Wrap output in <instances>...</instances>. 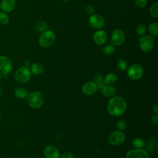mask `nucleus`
I'll return each mask as SVG.
<instances>
[{
  "label": "nucleus",
  "mask_w": 158,
  "mask_h": 158,
  "mask_svg": "<svg viewBox=\"0 0 158 158\" xmlns=\"http://www.w3.org/2000/svg\"><path fill=\"white\" fill-rule=\"evenodd\" d=\"M146 31V27L144 24L143 23H140L138 25V26L136 28V32L137 35L139 36H143L145 33Z\"/></svg>",
  "instance_id": "obj_25"
},
{
  "label": "nucleus",
  "mask_w": 158,
  "mask_h": 158,
  "mask_svg": "<svg viewBox=\"0 0 158 158\" xmlns=\"http://www.w3.org/2000/svg\"><path fill=\"white\" fill-rule=\"evenodd\" d=\"M110 39L113 46H120L125 42V33L120 29H115L112 32Z\"/></svg>",
  "instance_id": "obj_9"
},
{
  "label": "nucleus",
  "mask_w": 158,
  "mask_h": 158,
  "mask_svg": "<svg viewBox=\"0 0 158 158\" xmlns=\"http://www.w3.org/2000/svg\"><path fill=\"white\" fill-rule=\"evenodd\" d=\"M125 139V134L121 131H115L109 136V143L114 146H118L123 143Z\"/></svg>",
  "instance_id": "obj_7"
},
{
  "label": "nucleus",
  "mask_w": 158,
  "mask_h": 158,
  "mask_svg": "<svg viewBox=\"0 0 158 158\" xmlns=\"http://www.w3.org/2000/svg\"><path fill=\"white\" fill-rule=\"evenodd\" d=\"M1 77H2V76H1V74H0V80H1Z\"/></svg>",
  "instance_id": "obj_38"
},
{
  "label": "nucleus",
  "mask_w": 158,
  "mask_h": 158,
  "mask_svg": "<svg viewBox=\"0 0 158 158\" xmlns=\"http://www.w3.org/2000/svg\"><path fill=\"white\" fill-rule=\"evenodd\" d=\"M15 96L17 98L20 99H25L27 96V91L23 88H17L14 91Z\"/></svg>",
  "instance_id": "obj_19"
},
{
  "label": "nucleus",
  "mask_w": 158,
  "mask_h": 158,
  "mask_svg": "<svg viewBox=\"0 0 158 158\" xmlns=\"http://www.w3.org/2000/svg\"><path fill=\"white\" fill-rule=\"evenodd\" d=\"M56 40V35L54 33L49 30H46L41 34L38 43L43 48H48L51 46Z\"/></svg>",
  "instance_id": "obj_3"
},
{
  "label": "nucleus",
  "mask_w": 158,
  "mask_h": 158,
  "mask_svg": "<svg viewBox=\"0 0 158 158\" xmlns=\"http://www.w3.org/2000/svg\"><path fill=\"white\" fill-rule=\"evenodd\" d=\"M93 39L94 42L98 45L104 44L107 39V33L103 30H98L96 31L93 36Z\"/></svg>",
  "instance_id": "obj_13"
},
{
  "label": "nucleus",
  "mask_w": 158,
  "mask_h": 158,
  "mask_svg": "<svg viewBox=\"0 0 158 158\" xmlns=\"http://www.w3.org/2000/svg\"><path fill=\"white\" fill-rule=\"evenodd\" d=\"M89 23L93 28L100 29L104 27L105 22L104 18L101 15L98 14H93L92 15H90L89 18Z\"/></svg>",
  "instance_id": "obj_10"
},
{
  "label": "nucleus",
  "mask_w": 158,
  "mask_h": 158,
  "mask_svg": "<svg viewBox=\"0 0 158 158\" xmlns=\"http://www.w3.org/2000/svg\"><path fill=\"white\" fill-rule=\"evenodd\" d=\"M9 22V17L5 12H0V23L2 25H7Z\"/></svg>",
  "instance_id": "obj_26"
},
{
  "label": "nucleus",
  "mask_w": 158,
  "mask_h": 158,
  "mask_svg": "<svg viewBox=\"0 0 158 158\" xmlns=\"http://www.w3.org/2000/svg\"><path fill=\"white\" fill-rule=\"evenodd\" d=\"M150 14L151 15L155 18L158 17V3L155 2L151 5L150 7Z\"/></svg>",
  "instance_id": "obj_24"
},
{
  "label": "nucleus",
  "mask_w": 158,
  "mask_h": 158,
  "mask_svg": "<svg viewBox=\"0 0 158 158\" xmlns=\"http://www.w3.org/2000/svg\"><path fill=\"white\" fill-rule=\"evenodd\" d=\"M125 99L118 96H112L107 104V111L113 117H118L123 114L127 110Z\"/></svg>",
  "instance_id": "obj_1"
},
{
  "label": "nucleus",
  "mask_w": 158,
  "mask_h": 158,
  "mask_svg": "<svg viewBox=\"0 0 158 158\" xmlns=\"http://www.w3.org/2000/svg\"><path fill=\"white\" fill-rule=\"evenodd\" d=\"M148 30L152 36L157 37L158 36V23L156 22L150 23L148 26Z\"/></svg>",
  "instance_id": "obj_20"
},
{
  "label": "nucleus",
  "mask_w": 158,
  "mask_h": 158,
  "mask_svg": "<svg viewBox=\"0 0 158 158\" xmlns=\"http://www.w3.org/2000/svg\"><path fill=\"white\" fill-rule=\"evenodd\" d=\"M143 67L138 64L131 65L127 70L128 77L133 81L139 80L143 75Z\"/></svg>",
  "instance_id": "obj_5"
},
{
  "label": "nucleus",
  "mask_w": 158,
  "mask_h": 158,
  "mask_svg": "<svg viewBox=\"0 0 158 158\" xmlns=\"http://www.w3.org/2000/svg\"><path fill=\"white\" fill-rule=\"evenodd\" d=\"M31 65V62L28 60H26L25 62H24V66L25 67H28Z\"/></svg>",
  "instance_id": "obj_35"
},
{
  "label": "nucleus",
  "mask_w": 158,
  "mask_h": 158,
  "mask_svg": "<svg viewBox=\"0 0 158 158\" xmlns=\"http://www.w3.org/2000/svg\"><path fill=\"white\" fill-rule=\"evenodd\" d=\"M61 1H65V2H66V1H70V0H61Z\"/></svg>",
  "instance_id": "obj_37"
},
{
  "label": "nucleus",
  "mask_w": 158,
  "mask_h": 158,
  "mask_svg": "<svg viewBox=\"0 0 158 158\" xmlns=\"http://www.w3.org/2000/svg\"><path fill=\"white\" fill-rule=\"evenodd\" d=\"M93 81L94 83H96L97 85L102 83L104 81L102 75H101V74H96L93 78Z\"/></svg>",
  "instance_id": "obj_29"
},
{
  "label": "nucleus",
  "mask_w": 158,
  "mask_h": 158,
  "mask_svg": "<svg viewBox=\"0 0 158 158\" xmlns=\"http://www.w3.org/2000/svg\"><path fill=\"white\" fill-rule=\"evenodd\" d=\"M12 69L11 59L6 56H0V72L4 75L10 73Z\"/></svg>",
  "instance_id": "obj_8"
},
{
  "label": "nucleus",
  "mask_w": 158,
  "mask_h": 158,
  "mask_svg": "<svg viewBox=\"0 0 158 158\" xmlns=\"http://www.w3.org/2000/svg\"><path fill=\"white\" fill-rule=\"evenodd\" d=\"M132 144L135 148L140 149L143 148V147L144 146V141L142 138H136L133 140Z\"/></svg>",
  "instance_id": "obj_23"
},
{
  "label": "nucleus",
  "mask_w": 158,
  "mask_h": 158,
  "mask_svg": "<svg viewBox=\"0 0 158 158\" xmlns=\"http://www.w3.org/2000/svg\"><path fill=\"white\" fill-rule=\"evenodd\" d=\"M60 158H73V154L70 151H66L60 156Z\"/></svg>",
  "instance_id": "obj_32"
},
{
  "label": "nucleus",
  "mask_w": 158,
  "mask_h": 158,
  "mask_svg": "<svg viewBox=\"0 0 158 158\" xmlns=\"http://www.w3.org/2000/svg\"><path fill=\"white\" fill-rule=\"evenodd\" d=\"M46 158H59L60 153L57 148L53 146H46L43 151Z\"/></svg>",
  "instance_id": "obj_14"
},
{
  "label": "nucleus",
  "mask_w": 158,
  "mask_h": 158,
  "mask_svg": "<svg viewBox=\"0 0 158 158\" xmlns=\"http://www.w3.org/2000/svg\"><path fill=\"white\" fill-rule=\"evenodd\" d=\"M0 117H1V114H0Z\"/></svg>",
  "instance_id": "obj_40"
},
{
  "label": "nucleus",
  "mask_w": 158,
  "mask_h": 158,
  "mask_svg": "<svg viewBox=\"0 0 158 158\" xmlns=\"http://www.w3.org/2000/svg\"><path fill=\"white\" fill-rule=\"evenodd\" d=\"M21 1H28V0H21Z\"/></svg>",
  "instance_id": "obj_39"
},
{
  "label": "nucleus",
  "mask_w": 158,
  "mask_h": 158,
  "mask_svg": "<svg viewBox=\"0 0 158 158\" xmlns=\"http://www.w3.org/2000/svg\"><path fill=\"white\" fill-rule=\"evenodd\" d=\"M153 111L156 114H158V104H157V102H156L155 104L153 106Z\"/></svg>",
  "instance_id": "obj_34"
},
{
  "label": "nucleus",
  "mask_w": 158,
  "mask_h": 158,
  "mask_svg": "<svg viewBox=\"0 0 158 158\" xmlns=\"http://www.w3.org/2000/svg\"><path fill=\"white\" fill-rule=\"evenodd\" d=\"M85 12L88 15H92L93 14H94V8L91 5H88L85 7Z\"/></svg>",
  "instance_id": "obj_31"
},
{
  "label": "nucleus",
  "mask_w": 158,
  "mask_h": 158,
  "mask_svg": "<svg viewBox=\"0 0 158 158\" xmlns=\"http://www.w3.org/2000/svg\"><path fill=\"white\" fill-rule=\"evenodd\" d=\"M98 86L93 81H87L81 87V91L86 95H92L98 90Z\"/></svg>",
  "instance_id": "obj_12"
},
{
  "label": "nucleus",
  "mask_w": 158,
  "mask_h": 158,
  "mask_svg": "<svg viewBox=\"0 0 158 158\" xmlns=\"http://www.w3.org/2000/svg\"><path fill=\"white\" fill-rule=\"evenodd\" d=\"M135 2L136 6L140 9L144 8L147 4L146 0H135Z\"/></svg>",
  "instance_id": "obj_30"
},
{
  "label": "nucleus",
  "mask_w": 158,
  "mask_h": 158,
  "mask_svg": "<svg viewBox=\"0 0 158 158\" xmlns=\"http://www.w3.org/2000/svg\"><path fill=\"white\" fill-rule=\"evenodd\" d=\"M15 7V0H2L0 3V9L6 12L12 11Z\"/></svg>",
  "instance_id": "obj_15"
},
{
  "label": "nucleus",
  "mask_w": 158,
  "mask_h": 158,
  "mask_svg": "<svg viewBox=\"0 0 158 158\" xmlns=\"http://www.w3.org/2000/svg\"><path fill=\"white\" fill-rule=\"evenodd\" d=\"M117 128L120 130L122 131L125 130L127 127V122L124 120H120L117 122Z\"/></svg>",
  "instance_id": "obj_28"
},
{
  "label": "nucleus",
  "mask_w": 158,
  "mask_h": 158,
  "mask_svg": "<svg viewBox=\"0 0 158 158\" xmlns=\"http://www.w3.org/2000/svg\"><path fill=\"white\" fill-rule=\"evenodd\" d=\"M30 71L35 75H40L43 73L44 67L41 63L35 62L31 65Z\"/></svg>",
  "instance_id": "obj_17"
},
{
  "label": "nucleus",
  "mask_w": 158,
  "mask_h": 158,
  "mask_svg": "<svg viewBox=\"0 0 158 158\" xmlns=\"http://www.w3.org/2000/svg\"><path fill=\"white\" fill-rule=\"evenodd\" d=\"M35 28L36 30L39 32H43L47 30L48 24L45 22L40 21L36 23Z\"/></svg>",
  "instance_id": "obj_21"
},
{
  "label": "nucleus",
  "mask_w": 158,
  "mask_h": 158,
  "mask_svg": "<svg viewBox=\"0 0 158 158\" xmlns=\"http://www.w3.org/2000/svg\"><path fill=\"white\" fill-rule=\"evenodd\" d=\"M117 81V77L114 73H110L106 75L104 79V82L106 85H112L115 84Z\"/></svg>",
  "instance_id": "obj_18"
},
{
  "label": "nucleus",
  "mask_w": 158,
  "mask_h": 158,
  "mask_svg": "<svg viewBox=\"0 0 158 158\" xmlns=\"http://www.w3.org/2000/svg\"><path fill=\"white\" fill-rule=\"evenodd\" d=\"M154 40L150 35H143L139 39V48L144 52H150L154 48Z\"/></svg>",
  "instance_id": "obj_6"
},
{
  "label": "nucleus",
  "mask_w": 158,
  "mask_h": 158,
  "mask_svg": "<svg viewBox=\"0 0 158 158\" xmlns=\"http://www.w3.org/2000/svg\"><path fill=\"white\" fill-rule=\"evenodd\" d=\"M44 96L43 94L38 91L31 93L27 98L28 106L33 109L40 108L44 104Z\"/></svg>",
  "instance_id": "obj_2"
},
{
  "label": "nucleus",
  "mask_w": 158,
  "mask_h": 158,
  "mask_svg": "<svg viewBox=\"0 0 158 158\" xmlns=\"http://www.w3.org/2000/svg\"><path fill=\"white\" fill-rule=\"evenodd\" d=\"M125 158H149L148 152L143 149H134L129 151L126 154Z\"/></svg>",
  "instance_id": "obj_11"
},
{
  "label": "nucleus",
  "mask_w": 158,
  "mask_h": 158,
  "mask_svg": "<svg viewBox=\"0 0 158 158\" xmlns=\"http://www.w3.org/2000/svg\"><path fill=\"white\" fill-rule=\"evenodd\" d=\"M115 51V48L112 44H107L102 48V53L106 56H110Z\"/></svg>",
  "instance_id": "obj_22"
},
{
  "label": "nucleus",
  "mask_w": 158,
  "mask_h": 158,
  "mask_svg": "<svg viewBox=\"0 0 158 158\" xmlns=\"http://www.w3.org/2000/svg\"><path fill=\"white\" fill-rule=\"evenodd\" d=\"M31 72L28 67L23 66L19 68L15 73V79L20 83L27 82L31 78Z\"/></svg>",
  "instance_id": "obj_4"
},
{
  "label": "nucleus",
  "mask_w": 158,
  "mask_h": 158,
  "mask_svg": "<svg viewBox=\"0 0 158 158\" xmlns=\"http://www.w3.org/2000/svg\"><path fill=\"white\" fill-rule=\"evenodd\" d=\"M151 122L153 123V124H155V125H157L158 123V115L157 114L153 115L152 117H151Z\"/></svg>",
  "instance_id": "obj_33"
},
{
  "label": "nucleus",
  "mask_w": 158,
  "mask_h": 158,
  "mask_svg": "<svg viewBox=\"0 0 158 158\" xmlns=\"http://www.w3.org/2000/svg\"><path fill=\"white\" fill-rule=\"evenodd\" d=\"M116 65H117V69H118L119 70H122V71L126 70L127 69V67H128L127 62L125 60H122V59H120V60H118L117 62Z\"/></svg>",
  "instance_id": "obj_27"
},
{
  "label": "nucleus",
  "mask_w": 158,
  "mask_h": 158,
  "mask_svg": "<svg viewBox=\"0 0 158 158\" xmlns=\"http://www.w3.org/2000/svg\"><path fill=\"white\" fill-rule=\"evenodd\" d=\"M101 90L102 94L106 97H112L116 93V89L109 85H104Z\"/></svg>",
  "instance_id": "obj_16"
},
{
  "label": "nucleus",
  "mask_w": 158,
  "mask_h": 158,
  "mask_svg": "<svg viewBox=\"0 0 158 158\" xmlns=\"http://www.w3.org/2000/svg\"><path fill=\"white\" fill-rule=\"evenodd\" d=\"M3 94V88L0 86V97Z\"/></svg>",
  "instance_id": "obj_36"
}]
</instances>
